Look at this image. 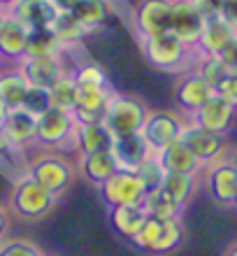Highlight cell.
Instances as JSON below:
<instances>
[{
	"label": "cell",
	"instance_id": "6da1fadb",
	"mask_svg": "<svg viewBox=\"0 0 237 256\" xmlns=\"http://www.w3.org/2000/svg\"><path fill=\"white\" fill-rule=\"evenodd\" d=\"M142 44V54L156 70L163 72H186L193 70L200 52L189 44H184L175 33H161L149 35V38H140Z\"/></svg>",
	"mask_w": 237,
	"mask_h": 256
},
{
	"label": "cell",
	"instance_id": "7a4b0ae2",
	"mask_svg": "<svg viewBox=\"0 0 237 256\" xmlns=\"http://www.w3.org/2000/svg\"><path fill=\"white\" fill-rule=\"evenodd\" d=\"M37 144L58 154L79 152L77 149V119L72 112L51 108L37 116Z\"/></svg>",
	"mask_w": 237,
	"mask_h": 256
},
{
	"label": "cell",
	"instance_id": "3957f363",
	"mask_svg": "<svg viewBox=\"0 0 237 256\" xmlns=\"http://www.w3.org/2000/svg\"><path fill=\"white\" fill-rule=\"evenodd\" d=\"M26 175L33 177L37 184H42L49 194L61 198L72 184L75 166L65 158V154H58V152L49 149V152H42V154H37L35 158L28 161Z\"/></svg>",
	"mask_w": 237,
	"mask_h": 256
},
{
	"label": "cell",
	"instance_id": "277c9868",
	"mask_svg": "<svg viewBox=\"0 0 237 256\" xmlns=\"http://www.w3.org/2000/svg\"><path fill=\"white\" fill-rule=\"evenodd\" d=\"M147 116H149V108L137 96L114 94L109 98L102 124L107 126V130L114 138H123V135L142 133Z\"/></svg>",
	"mask_w": 237,
	"mask_h": 256
},
{
	"label": "cell",
	"instance_id": "5b68a950",
	"mask_svg": "<svg viewBox=\"0 0 237 256\" xmlns=\"http://www.w3.org/2000/svg\"><path fill=\"white\" fill-rule=\"evenodd\" d=\"M56 202H58V198L54 194H49L42 184H37L33 177H28V175L16 180L12 186V194H9L12 210L21 219H26V222L44 219L47 214H51Z\"/></svg>",
	"mask_w": 237,
	"mask_h": 256
},
{
	"label": "cell",
	"instance_id": "8992f818",
	"mask_svg": "<svg viewBox=\"0 0 237 256\" xmlns=\"http://www.w3.org/2000/svg\"><path fill=\"white\" fill-rule=\"evenodd\" d=\"M102 200L107 202V208H116V205H142L147 198V189H144L142 180L135 172H126V170H116L107 182H102L100 186Z\"/></svg>",
	"mask_w": 237,
	"mask_h": 256
},
{
	"label": "cell",
	"instance_id": "52a82bcc",
	"mask_svg": "<svg viewBox=\"0 0 237 256\" xmlns=\"http://www.w3.org/2000/svg\"><path fill=\"white\" fill-rule=\"evenodd\" d=\"M179 140L196 154V158L203 163L205 168H207V166H214V163H219V161H224L226 152H228L226 135L212 133V130L198 128V126H193V124H186V128H184V133Z\"/></svg>",
	"mask_w": 237,
	"mask_h": 256
},
{
	"label": "cell",
	"instance_id": "ba28073f",
	"mask_svg": "<svg viewBox=\"0 0 237 256\" xmlns=\"http://www.w3.org/2000/svg\"><path fill=\"white\" fill-rule=\"evenodd\" d=\"M186 124L189 122H184L182 116L172 112V110H156V112H149V116H147L142 135L147 138L149 147L154 152H158V149L168 147L170 142L179 140Z\"/></svg>",
	"mask_w": 237,
	"mask_h": 256
},
{
	"label": "cell",
	"instance_id": "9c48e42d",
	"mask_svg": "<svg viewBox=\"0 0 237 256\" xmlns=\"http://www.w3.org/2000/svg\"><path fill=\"white\" fill-rule=\"evenodd\" d=\"M205 16L191 5V0H172V19H170V33H175L184 44L198 49L200 35L205 30Z\"/></svg>",
	"mask_w": 237,
	"mask_h": 256
},
{
	"label": "cell",
	"instance_id": "30bf717a",
	"mask_svg": "<svg viewBox=\"0 0 237 256\" xmlns=\"http://www.w3.org/2000/svg\"><path fill=\"white\" fill-rule=\"evenodd\" d=\"M189 116H191L189 124H193V126L205 128V130H212V133H219V135H226L231 130L233 122H235L237 108H233L231 102H226L224 98H219L214 94L203 108H198Z\"/></svg>",
	"mask_w": 237,
	"mask_h": 256
},
{
	"label": "cell",
	"instance_id": "8fae6325",
	"mask_svg": "<svg viewBox=\"0 0 237 256\" xmlns=\"http://www.w3.org/2000/svg\"><path fill=\"white\" fill-rule=\"evenodd\" d=\"M16 68L21 74L26 77L30 86H42L51 88L56 82L61 80L63 72H68V68L63 66L61 56H23Z\"/></svg>",
	"mask_w": 237,
	"mask_h": 256
},
{
	"label": "cell",
	"instance_id": "7c38bea8",
	"mask_svg": "<svg viewBox=\"0 0 237 256\" xmlns=\"http://www.w3.org/2000/svg\"><path fill=\"white\" fill-rule=\"evenodd\" d=\"M212 96H214V86L207 84L196 70L182 72L175 84V102L186 114H193L198 108H203Z\"/></svg>",
	"mask_w": 237,
	"mask_h": 256
},
{
	"label": "cell",
	"instance_id": "4fadbf2b",
	"mask_svg": "<svg viewBox=\"0 0 237 256\" xmlns=\"http://www.w3.org/2000/svg\"><path fill=\"white\" fill-rule=\"evenodd\" d=\"M170 19H172V0H140L135 5V26L140 38L168 33Z\"/></svg>",
	"mask_w": 237,
	"mask_h": 256
},
{
	"label": "cell",
	"instance_id": "5bb4252c",
	"mask_svg": "<svg viewBox=\"0 0 237 256\" xmlns=\"http://www.w3.org/2000/svg\"><path fill=\"white\" fill-rule=\"evenodd\" d=\"M112 154H114L116 163H119V170L135 172L156 152L149 147V142H147V138L142 133H133V135H123V138H114Z\"/></svg>",
	"mask_w": 237,
	"mask_h": 256
},
{
	"label": "cell",
	"instance_id": "9a60e30c",
	"mask_svg": "<svg viewBox=\"0 0 237 256\" xmlns=\"http://www.w3.org/2000/svg\"><path fill=\"white\" fill-rule=\"evenodd\" d=\"M79 86V84H77ZM116 91L112 86H79L77 94V108L72 116L77 124H95L105 119V110L109 105V98Z\"/></svg>",
	"mask_w": 237,
	"mask_h": 256
},
{
	"label": "cell",
	"instance_id": "2e32d148",
	"mask_svg": "<svg viewBox=\"0 0 237 256\" xmlns=\"http://www.w3.org/2000/svg\"><path fill=\"white\" fill-rule=\"evenodd\" d=\"M156 161L161 163V168L165 172H177V175H200L203 172V163L196 158V154L191 152L182 140H175L170 142L168 147L158 149L156 154Z\"/></svg>",
	"mask_w": 237,
	"mask_h": 256
},
{
	"label": "cell",
	"instance_id": "e0dca14e",
	"mask_svg": "<svg viewBox=\"0 0 237 256\" xmlns=\"http://www.w3.org/2000/svg\"><path fill=\"white\" fill-rule=\"evenodd\" d=\"M2 133L14 147L23 152L30 144H37V116H33L23 108L9 110L5 126H2Z\"/></svg>",
	"mask_w": 237,
	"mask_h": 256
},
{
	"label": "cell",
	"instance_id": "ac0fdd59",
	"mask_svg": "<svg viewBox=\"0 0 237 256\" xmlns=\"http://www.w3.org/2000/svg\"><path fill=\"white\" fill-rule=\"evenodd\" d=\"M28 35H30V28L21 24L14 14H7L5 24L0 28V56L5 61L19 63L28 52Z\"/></svg>",
	"mask_w": 237,
	"mask_h": 256
},
{
	"label": "cell",
	"instance_id": "d6986e66",
	"mask_svg": "<svg viewBox=\"0 0 237 256\" xmlns=\"http://www.w3.org/2000/svg\"><path fill=\"white\" fill-rule=\"evenodd\" d=\"M207 191L221 205H233L237 191V170L231 161H219L207 166Z\"/></svg>",
	"mask_w": 237,
	"mask_h": 256
},
{
	"label": "cell",
	"instance_id": "ffe728a7",
	"mask_svg": "<svg viewBox=\"0 0 237 256\" xmlns=\"http://www.w3.org/2000/svg\"><path fill=\"white\" fill-rule=\"evenodd\" d=\"M119 170L114 154L112 152H98V154H79L77 156V172H79L86 182L100 186L107 182L109 177Z\"/></svg>",
	"mask_w": 237,
	"mask_h": 256
},
{
	"label": "cell",
	"instance_id": "44dd1931",
	"mask_svg": "<svg viewBox=\"0 0 237 256\" xmlns=\"http://www.w3.org/2000/svg\"><path fill=\"white\" fill-rule=\"evenodd\" d=\"M9 14H14L28 28H44L51 26V21L56 19L58 10L54 7L51 0H19V5L14 7Z\"/></svg>",
	"mask_w": 237,
	"mask_h": 256
},
{
	"label": "cell",
	"instance_id": "7402d4cb",
	"mask_svg": "<svg viewBox=\"0 0 237 256\" xmlns=\"http://www.w3.org/2000/svg\"><path fill=\"white\" fill-rule=\"evenodd\" d=\"M147 216L149 214H147L144 205H116V208H109L112 228L126 240H133L137 236V230L142 228Z\"/></svg>",
	"mask_w": 237,
	"mask_h": 256
},
{
	"label": "cell",
	"instance_id": "603a6c76",
	"mask_svg": "<svg viewBox=\"0 0 237 256\" xmlns=\"http://www.w3.org/2000/svg\"><path fill=\"white\" fill-rule=\"evenodd\" d=\"M112 142H114V135L109 133L102 122L77 124V149H79V154L112 152Z\"/></svg>",
	"mask_w": 237,
	"mask_h": 256
},
{
	"label": "cell",
	"instance_id": "cb8c5ba5",
	"mask_svg": "<svg viewBox=\"0 0 237 256\" xmlns=\"http://www.w3.org/2000/svg\"><path fill=\"white\" fill-rule=\"evenodd\" d=\"M235 35L237 33L221 16L207 19L205 21V30H203V35H200V42H198V52H200V54H221V49H224Z\"/></svg>",
	"mask_w": 237,
	"mask_h": 256
},
{
	"label": "cell",
	"instance_id": "d4e9b609",
	"mask_svg": "<svg viewBox=\"0 0 237 256\" xmlns=\"http://www.w3.org/2000/svg\"><path fill=\"white\" fill-rule=\"evenodd\" d=\"M28 88H30V84H28L26 77L21 74L19 68H12V70L0 72V100L5 102L9 110L21 108Z\"/></svg>",
	"mask_w": 237,
	"mask_h": 256
},
{
	"label": "cell",
	"instance_id": "484cf974",
	"mask_svg": "<svg viewBox=\"0 0 237 256\" xmlns=\"http://www.w3.org/2000/svg\"><path fill=\"white\" fill-rule=\"evenodd\" d=\"M184 238H186V230H184L182 216H170V219H163L161 233H158V240L151 250V256H165L177 252L184 244Z\"/></svg>",
	"mask_w": 237,
	"mask_h": 256
},
{
	"label": "cell",
	"instance_id": "4316f807",
	"mask_svg": "<svg viewBox=\"0 0 237 256\" xmlns=\"http://www.w3.org/2000/svg\"><path fill=\"white\" fill-rule=\"evenodd\" d=\"M161 189L184 210L186 208V202H189L191 198L196 196V191H198V175H177V172H165V180H163Z\"/></svg>",
	"mask_w": 237,
	"mask_h": 256
},
{
	"label": "cell",
	"instance_id": "83f0119b",
	"mask_svg": "<svg viewBox=\"0 0 237 256\" xmlns=\"http://www.w3.org/2000/svg\"><path fill=\"white\" fill-rule=\"evenodd\" d=\"M70 14L79 21L86 30H93L107 19L109 14V2L107 0H77L75 7L70 10Z\"/></svg>",
	"mask_w": 237,
	"mask_h": 256
},
{
	"label": "cell",
	"instance_id": "f1b7e54d",
	"mask_svg": "<svg viewBox=\"0 0 237 256\" xmlns=\"http://www.w3.org/2000/svg\"><path fill=\"white\" fill-rule=\"evenodd\" d=\"M63 44L56 40V35L51 33V28H30L28 35V52L26 56H61Z\"/></svg>",
	"mask_w": 237,
	"mask_h": 256
},
{
	"label": "cell",
	"instance_id": "f546056e",
	"mask_svg": "<svg viewBox=\"0 0 237 256\" xmlns=\"http://www.w3.org/2000/svg\"><path fill=\"white\" fill-rule=\"evenodd\" d=\"M49 28H51V33L56 35V40L63 44V49L70 47V44H75V42H79L81 38L88 33L86 28L81 26L70 12H58Z\"/></svg>",
	"mask_w": 237,
	"mask_h": 256
},
{
	"label": "cell",
	"instance_id": "4dcf8cb0",
	"mask_svg": "<svg viewBox=\"0 0 237 256\" xmlns=\"http://www.w3.org/2000/svg\"><path fill=\"white\" fill-rule=\"evenodd\" d=\"M49 94H51V102H54V108L65 110V112H75L77 94H79V86H77L75 74L70 72V70L68 72H63L61 80L49 88Z\"/></svg>",
	"mask_w": 237,
	"mask_h": 256
},
{
	"label": "cell",
	"instance_id": "1f68e13d",
	"mask_svg": "<svg viewBox=\"0 0 237 256\" xmlns=\"http://www.w3.org/2000/svg\"><path fill=\"white\" fill-rule=\"evenodd\" d=\"M144 210H147V214L151 216H161V219H170V216H182L184 210L177 205L172 198L163 189H156V191H149L147 198H144Z\"/></svg>",
	"mask_w": 237,
	"mask_h": 256
},
{
	"label": "cell",
	"instance_id": "d6a6232c",
	"mask_svg": "<svg viewBox=\"0 0 237 256\" xmlns=\"http://www.w3.org/2000/svg\"><path fill=\"white\" fill-rule=\"evenodd\" d=\"M193 70H196V72L200 74L207 84H212V86H217L219 82H221L226 74L231 72V70H228V66L224 63V58H221L219 54H200Z\"/></svg>",
	"mask_w": 237,
	"mask_h": 256
},
{
	"label": "cell",
	"instance_id": "836d02e7",
	"mask_svg": "<svg viewBox=\"0 0 237 256\" xmlns=\"http://www.w3.org/2000/svg\"><path fill=\"white\" fill-rule=\"evenodd\" d=\"M70 72L75 74V80L79 86H112L107 80V72L93 61L81 63V66L72 68Z\"/></svg>",
	"mask_w": 237,
	"mask_h": 256
},
{
	"label": "cell",
	"instance_id": "e575fe53",
	"mask_svg": "<svg viewBox=\"0 0 237 256\" xmlns=\"http://www.w3.org/2000/svg\"><path fill=\"white\" fill-rule=\"evenodd\" d=\"M21 108L26 110V112H30L33 116H42L47 110L54 108L49 88L30 86V88H28V94H26V98H23V102H21Z\"/></svg>",
	"mask_w": 237,
	"mask_h": 256
},
{
	"label": "cell",
	"instance_id": "d590c367",
	"mask_svg": "<svg viewBox=\"0 0 237 256\" xmlns=\"http://www.w3.org/2000/svg\"><path fill=\"white\" fill-rule=\"evenodd\" d=\"M135 175L142 180L144 189H147V194H149V191L161 189L163 180H165V170L161 168V163L156 161V156H151L149 161H144L142 166L135 170Z\"/></svg>",
	"mask_w": 237,
	"mask_h": 256
},
{
	"label": "cell",
	"instance_id": "8d00e7d4",
	"mask_svg": "<svg viewBox=\"0 0 237 256\" xmlns=\"http://www.w3.org/2000/svg\"><path fill=\"white\" fill-rule=\"evenodd\" d=\"M0 256H44V252L26 238H5L0 240Z\"/></svg>",
	"mask_w": 237,
	"mask_h": 256
},
{
	"label": "cell",
	"instance_id": "74e56055",
	"mask_svg": "<svg viewBox=\"0 0 237 256\" xmlns=\"http://www.w3.org/2000/svg\"><path fill=\"white\" fill-rule=\"evenodd\" d=\"M214 94L219 98H224L226 102H231L233 108H237V72H228L224 80L214 86Z\"/></svg>",
	"mask_w": 237,
	"mask_h": 256
},
{
	"label": "cell",
	"instance_id": "f35d334b",
	"mask_svg": "<svg viewBox=\"0 0 237 256\" xmlns=\"http://www.w3.org/2000/svg\"><path fill=\"white\" fill-rule=\"evenodd\" d=\"M191 5L196 7L205 19H217V16H221L224 0H191Z\"/></svg>",
	"mask_w": 237,
	"mask_h": 256
},
{
	"label": "cell",
	"instance_id": "ab89813d",
	"mask_svg": "<svg viewBox=\"0 0 237 256\" xmlns=\"http://www.w3.org/2000/svg\"><path fill=\"white\" fill-rule=\"evenodd\" d=\"M221 58H224V63L228 66V70L231 72H237V35L233 38L228 44H226L224 49H221Z\"/></svg>",
	"mask_w": 237,
	"mask_h": 256
},
{
	"label": "cell",
	"instance_id": "60d3db41",
	"mask_svg": "<svg viewBox=\"0 0 237 256\" xmlns=\"http://www.w3.org/2000/svg\"><path fill=\"white\" fill-rule=\"evenodd\" d=\"M0 156H7V158H14V161L28 163V161H23V152L14 147L12 142L5 138V133H2V130H0Z\"/></svg>",
	"mask_w": 237,
	"mask_h": 256
},
{
	"label": "cell",
	"instance_id": "b9f144b4",
	"mask_svg": "<svg viewBox=\"0 0 237 256\" xmlns=\"http://www.w3.org/2000/svg\"><path fill=\"white\" fill-rule=\"evenodd\" d=\"M221 19L228 24L237 33V0H224V7H221Z\"/></svg>",
	"mask_w": 237,
	"mask_h": 256
},
{
	"label": "cell",
	"instance_id": "7bdbcfd3",
	"mask_svg": "<svg viewBox=\"0 0 237 256\" xmlns=\"http://www.w3.org/2000/svg\"><path fill=\"white\" fill-rule=\"evenodd\" d=\"M7 230H9V216H7V210L0 205V240L7 238Z\"/></svg>",
	"mask_w": 237,
	"mask_h": 256
},
{
	"label": "cell",
	"instance_id": "ee69618b",
	"mask_svg": "<svg viewBox=\"0 0 237 256\" xmlns=\"http://www.w3.org/2000/svg\"><path fill=\"white\" fill-rule=\"evenodd\" d=\"M51 2H54V7L58 12H70V10L75 7L77 0H51Z\"/></svg>",
	"mask_w": 237,
	"mask_h": 256
},
{
	"label": "cell",
	"instance_id": "f6af8a7d",
	"mask_svg": "<svg viewBox=\"0 0 237 256\" xmlns=\"http://www.w3.org/2000/svg\"><path fill=\"white\" fill-rule=\"evenodd\" d=\"M16 5H19V0H0V10L2 12H12Z\"/></svg>",
	"mask_w": 237,
	"mask_h": 256
},
{
	"label": "cell",
	"instance_id": "bcb514c9",
	"mask_svg": "<svg viewBox=\"0 0 237 256\" xmlns=\"http://www.w3.org/2000/svg\"><path fill=\"white\" fill-rule=\"evenodd\" d=\"M7 112H9V108H7L5 102L0 100V130H2V126H5V119H7Z\"/></svg>",
	"mask_w": 237,
	"mask_h": 256
},
{
	"label": "cell",
	"instance_id": "7dc6e473",
	"mask_svg": "<svg viewBox=\"0 0 237 256\" xmlns=\"http://www.w3.org/2000/svg\"><path fill=\"white\" fill-rule=\"evenodd\" d=\"M226 256H237V242L233 244V247H231V250H228V252H226Z\"/></svg>",
	"mask_w": 237,
	"mask_h": 256
},
{
	"label": "cell",
	"instance_id": "c3c4849f",
	"mask_svg": "<svg viewBox=\"0 0 237 256\" xmlns=\"http://www.w3.org/2000/svg\"><path fill=\"white\" fill-rule=\"evenodd\" d=\"M7 14H9V12H2V10H0V28H2V24H5V19H7Z\"/></svg>",
	"mask_w": 237,
	"mask_h": 256
},
{
	"label": "cell",
	"instance_id": "681fc988",
	"mask_svg": "<svg viewBox=\"0 0 237 256\" xmlns=\"http://www.w3.org/2000/svg\"><path fill=\"white\" fill-rule=\"evenodd\" d=\"M231 163H233V166H235V170H237V154H235V156H233V158H231Z\"/></svg>",
	"mask_w": 237,
	"mask_h": 256
},
{
	"label": "cell",
	"instance_id": "f907efd6",
	"mask_svg": "<svg viewBox=\"0 0 237 256\" xmlns=\"http://www.w3.org/2000/svg\"><path fill=\"white\" fill-rule=\"evenodd\" d=\"M233 208L237 210V191H235V198H233Z\"/></svg>",
	"mask_w": 237,
	"mask_h": 256
},
{
	"label": "cell",
	"instance_id": "816d5d0a",
	"mask_svg": "<svg viewBox=\"0 0 237 256\" xmlns=\"http://www.w3.org/2000/svg\"><path fill=\"white\" fill-rule=\"evenodd\" d=\"M44 256H49V254H44Z\"/></svg>",
	"mask_w": 237,
	"mask_h": 256
}]
</instances>
